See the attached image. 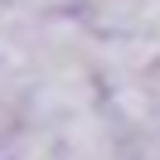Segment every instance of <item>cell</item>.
<instances>
[{
  "instance_id": "cell-1",
  "label": "cell",
  "mask_w": 160,
  "mask_h": 160,
  "mask_svg": "<svg viewBox=\"0 0 160 160\" xmlns=\"http://www.w3.org/2000/svg\"><path fill=\"white\" fill-rule=\"evenodd\" d=\"M97 107V92H92V82L82 78V73L73 68H58V78L39 82V92H34V117L39 121H53V126H63V121L82 117V112Z\"/></svg>"
},
{
  "instance_id": "cell-3",
  "label": "cell",
  "mask_w": 160,
  "mask_h": 160,
  "mask_svg": "<svg viewBox=\"0 0 160 160\" xmlns=\"http://www.w3.org/2000/svg\"><path fill=\"white\" fill-rule=\"evenodd\" d=\"M10 160H68V155L58 146V131H24V136H15Z\"/></svg>"
},
{
  "instance_id": "cell-2",
  "label": "cell",
  "mask_w": 160,
  "mask_h": 160,
  "mask_svg": "<svg viewBox=\"0 0 160 160\" xmlns=\"http://www.w3.org/2000/svg\"><path fill=\"white\" fill-rule=\"evenodd\" d=\"M58 146L68 160H117V126L97 107L58 126Z\"/></svg>"
}]
</instances>
